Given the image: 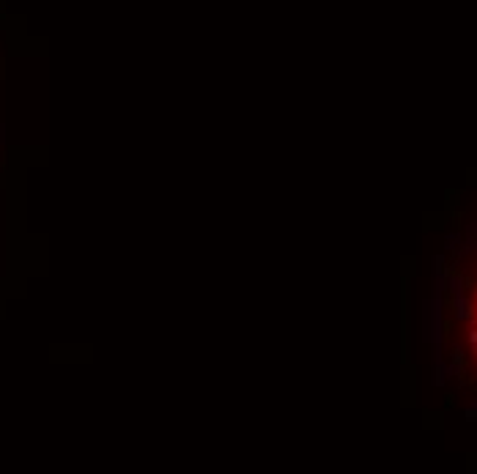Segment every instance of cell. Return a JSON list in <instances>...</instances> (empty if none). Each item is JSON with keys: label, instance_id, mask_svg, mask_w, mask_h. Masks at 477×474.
Returning <instances> with one entry per match:
<instances>
[{"label": "cell", "instance_id": "cell-2", "mask_svg": "<svg viewBox=\"0 0 477 474\" xmlns=\"http://www.w3.org/2000/svg\"><path fill=\"white\" fill-rule=\"evenodd\" d=\"M469 346H472V351L477 354V326L469 329Z\"/></svg>", "mask_w": 477, "mask_h": 474}, {"label": "cell", "instance_id": "cell-1", "mask_svg": "<svg viewBox=\"0 0 477 474\" xmlns=\"http://www.w3.org/2000/svg\"><path fill=\"white\" fill-rule=\"evenodd\" d=\"M455 315H458V321H466L472 315V307H469L466 299H455Z\"/></svg>", "mask_w": 477, "mask_h": 474}, {"label": "cell", "instance_id": "cell-3", "mask_svg": "<svg viewBox=\"0 0 477 474\" xmlns=\"http://www.w3.org/2000/svg\"><path fill=\"white\" fill-rule=\"evenodd\" d=\"M474 296H477V288H474Z\"/></svg>", "mask_w": 477, "mask_h": 474}]
</instances>
